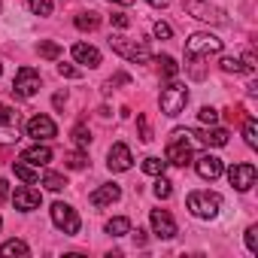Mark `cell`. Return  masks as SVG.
<instances>
[{"label":"cell","instance_id":"d6986e66","mask_svg":"<svg viewBox=\"0 0 258 258\" xmlns=\"http://www.w3.org/2000/svg\"><path fill=\"white\" fill-rule=\"evenodd\" d=\"M22 161L34 164V167H46V164L52 161V149H49L46 143H34V146H28V149L22 152Z\"/></svg>","mask_w":258,"mask_h":258},{"label":"cell","instance_id":"cb8c5ba5","mask_svg":"<svg viewBox=\"0 0 258 258\" xmlns=\"http://www.w3.org/2000/svg\"><path fill=\"white\" fill-rule=\"evenodd\" d=\"M73 25H76L79 31H97V28H100V16H97V13H79V16L73 19Z\"/></svg>","mask_w":258,"mask_h":258},{"label":"cell","instance_id":"ba28073f","mask_svg":"<svg viewBox=\"0 0 258 258\" xmlns=\"http://www.w3.org/2000/svg\"><path fill=\"white\" fill-rule=\"evenodd\" d=\"M52 222H55V228H61L64 234H79V228H82V222H79V216H76V210L70 207V204H64V201H55L52 204Z\"/></svg>","mask_w":258,"mask_h":258},{"label":"cell","instance_id":"7c38bea8","mask_svg":"<svg viewBox=\"0 0 258 258\" xmlns=\"http://www.w3.org/2000/svg\"><path fill=\"white\" fill-rule=\"evenodd\" d=\"M131 164H134V155H131V149H127L124 143H112V146H109V152H106V167H109L112 173L131 170Z\"/></svg>","mask_w":258,"mask_h":258},{"label":"cell","instance_id":"d6a6232c","mask_svg":"<svg viewBox=\"0 0 258 258\" xmlns=\"http://www.w3.org/2000/svg\"><path fill=\"white\" fill-rule=\"evenodd\" d=\"M43 185L49 191H61L67 185V179H64V173H43Z\"/></svg>","mask_w":258,"mask_h":258},{"label":"cell","instance_id":"277c9868","mask_svg":"<svg viewBox=\"0 0 258 258\" xmlns=\"http://www.w3.org/2000/svg\"><path fill=\"white\" fill-rule=\"evenodd\" d=\"M185 103H188V88H185L182 82L170 79L167 88L161 91V112H164V115H179V112L185 109Z\"/></svg>","mask_w":258,"mask_h":258},{"label":"cell","instance_id":"2e32d148","mask_svg":"<svg viewBox=\"0 0 258 258\" xmlns=\"http://www.w3.org/2000/svg\"><path fill=\"white\" fill-rule=\"evenodd\" d=\"M204 146H213V149H219V146H225L228 143V127H216V124H210V127H204V131H191Z\"/></svg>","mask_w":258,"mask_h":258},{"label":"cell","instance_id":"3957f363","mask_svg":"<svg viewBox=\"0 0 258 258\" xmlns=\"http://www.w3.org/2000/svg\"><path fill=\"white\" fill-rule=\"evenodd\" d=\"M109 49H112L115 55H121L124 61H134V64H146V61L152 58V52H149L146 43L127 40V37H121V34H112V37H109Z\"/></svg>","mask_w":258,"mask_h":258},{"label":"cell","instance_id":"ac0fdd59","mask_svg":"<svg viewBox=\"0 0 258 258\" xmlns=\"http://www.w3.org/2000/svg\"><path fill=\"white\" fill-rule=\"evenodd\" d=\"M73 61L82 67H100V52L91 43H76L73 46Z\"/></svg>","mask_w":258,"mask_h":258},{"label":"cell","instance_id":"4316f807","mask_svg":"<svg viewBox=\"0 0 258 258\" xmlns=\"http://www.w3.org/2000/svg\"><path fill=\"white\" fill-rule=\"evenodd\" d=\"M158 64H161V76H164L167 82H170V79H176V73H179V64H176L170 55H161V58H158Z\"/></svg>","mask_w":258,"mask_h":258},{"label":"cell","instance_id":"ee69618b","mask_svg":"<svg viewBox=\"0 0 258 258\" xmlns=\"http://www.w3.org/2000/svg\"><path fill=\"white\" fill-rule=\"evenodd\" d=\"M109 4H118V7H127V4H134V0H109Z\"/></svg>","mask_w":258,"mask_h":258},{"label":"cell","instance_id":"9c48e42d","mask_svg":"<svg viewBox=\"0 0 258 258\" xmlns=\"http://www.w3.org/2000/svg\"><path fill=\"white\" fill-rule=\"evenodd\" d=\"M40 70H34V67H22L19 73H16V82H13V94L16 97H22V100H31L37 91H40Z\"/></svg>","mask_w":258,"mask_h":258},{"label":"cell","instance_id":"52a82bcc","mask_svg":"<svg viewBox=\"0 0 258 258\" xmlns=\"http://www.w3.org/2000/svg\"><path fill=\"white\" fill-rule=\"evenodd\" d=\"M185 13L198 22H207V25H228V16L219 7L207 4V0H185Z\"/></svg>","mask_w":258,"mask_h":258},{"label":"cell","instance_id":"603a6c76","mask_svg":"<svg viewBox=\"0 0 258 258\" xmlns=\"http://www.w3.org/2000/svg\"><path fill=\"white\" fill-rule=\"evenodd\" d=\"M106 234L109 237H124V234H131V222H127L124 216H115L106 222Z\"/></svg>","mask_w":258,"mask_h":258},{"label":"cell","instance_id":"b9f144b4","mask_svg":"<svg viewBox=\"0 0 258 258\" xmlns=\"http://www.w3.org/2000/svg\"><path fill=\"white\" fill-rule=\"evenodd\" d=\"M131 234H134V240H137V246H143V243H146V231H140V228H137V231H131Z\"/></svg>","mask_w":258,"mask_h":258},{"label":"cell","instance_id":"9a60e30c","mask_svg":"<svg viewBox=\"0 0 258 258\" xmlns=\"http://www.w3.org/2000/svg\"><path fill=\"white\" fill-rule=\"evenodd\" d=\"M195 170H198V176L201 179H219L222 173H225V164H222V158H216V155H201V158H195Z\"/></svg>","mask_w":258,"mask_h":258},{"label":"cell","instance_id":"7bdbcfd3","mask_svg":"<svg viewBox=\"0 0 258 258\" xmlns=\"http://www.w3.org/2000/svg\"><path fill=\"white\" fill-rule=\"evenodd\" d=\"M146 4H149V7H155V10H164L170 0H146Z\"/></svg>","mask_w":258,"mask_h":258},{"label":"cell","instance_id":"7a4b0ae2","mask_svg":"<svg viewBox=\"0 0 258 258\" xmlns=\"http://www.w3.org/2000/svg\"><path fill=\"white\" fill-rule=\"evenodd\" d=\"M191 140H195L191 131L176 127V131L170 134V143H167V164H176V167L191 164Z\"/></svg>","mask_w":258,"mask_h":258},{"label":"cell","instance_id":"8fae6325","mask_svg":"<svg viewBox=\"0 0 258 258\" xmlns=\"http://www.w3.org/2000/svg\"><path fill=\"white\" fill-rule=\"evenodd\" d=\"M258 179V170L255 164H231L228 167V182L237 188V191H249Z\"/></svg>","mask_w":258,"mask_h":258},{"label":"cell","instance_id":"5b68a950","mask_svg":"<svg viewBox=\"0 0 258 258\" xmlns=\"http://www.w3.org/2000/svg\"><path fill=\"white\" fill-rule=\"evenodd\" d=\"M222 52V40L213 37V34H191L188 43H185V58H210V55H219Z\"/></svg>","mask_w":258,"mask_h":258},{"label":"cell","instance_id":"ffe728a7","mask_svg":"<svg viewBox=\"0 0 258 258\" xmlns=\"http://www.w3.org/2000/svg\"><path fill=\"white\" fill-rule=\"evenodd\" d=\"M225 73H255V58L252 55H246V58H222V64H219Z\"/></svg>","mask_w":258,"mask_h":258},{"label":"cell","instance_id":"4fadbf2b","mask_svg":"<svg viewBox=\"0 0 258 258\" xmlns=\"http://www.w3.org/2000/svg\"><path fill=\"white\" fill-rule=\"evenodd\" d=\"M149 225H152V234L161 237V240H173L176 237V222L167 210H152L149 213Z\"/></svg>","mask_w":258,"mask_h":258},{"label":"cell","instance_id":"8992f818","mask_svg":"<svg viewBox=\"0 0 258 258\" xmlns=\"http://www.w3.org/2000/svg\"><path fill=\"white\" fill-rule=\"evenodd\" d=\"M22 137V115L0 100V143H16Z\"/></svg>","mask_w":258,"mask_h":258},{"label":"cell","instance_id":"ab89813d","mask_svg":"<svg viewBox=\"0 0 258 258\" xmlns=\"http://www.w3.org/2000/svg\"><path fill=\"white\" fill-rule=\"evenodd\" d=\"M7 198H10V182H7V179H0V204H4Z\"/></svg>","mask_w":258,"mask_h":258},{"label":"cell","instance_id":"44dd1931","mask_svg":"<svg viewBox=\"0 0 258 258\" xmlns=\"http://www.w3.org/2000/svg\"><path fill=\"white\" fill-rule=\"evenodd\" d=\"M0 255H4V258H25V255H31V246L25 240L13 237V240H7L4 246H0Z\"/></svg>","mask_w":258,"mask_h":258},{"label":"cell","instance_id":"60d3db41","mask_svg":"<svg viewBox=\"0 0 258 258\" xmlns=\"http://www.w3.org/2000/svg\"><path fill=\"white\" fill-rule=\"evenodd\" d=\"M64 100H67V91H58V94L52 97V103H55V106H64Z\"/></svg>","mask_w":258,"mask_h":258},{"label":"cell","instance_id":"bcb514c9","mask_svg":"<svg viewBox=\"0 0 258 258\" xmlns=\"http://www.w3.org/2000/svg\"><path fill=\"white\" fill-rule=\"evenodd\" d=\"M0 70H4V64H0Z\"/></svg>","mask_w":258,"mask_h":258},{"label":"cell","instance_id":"d590c367","mask_svg":"<svg viewBox=\"0 0 258 258\" xmlns=\"http://www.w3.org/2000/svg\"><path fill=\"white\" fill-rule=\"evenodd\" d=\"M152 34H155L158 40H170V37H173V28H170L167 22H155V28H152Z\"/></svg>","mask_w":258,"mask_h":258},{"label":"cell","instance_id":"30bf717a","mask_svg":"<svg viewBox=\"0 0 258 258\" xmlns=\"http://www.w3.org/2000/svg\"><path fill=\"white\" fill-rule=\"evenodd\" d=\"M25 134L34 137L37 143H46V140H52L58 134V127H55V121L49 115H34V118L25 121Z\"/></svg>","mask_w":258,"mask_h":258},{"label":"cell","instance_id":"f6af8a7d","mask_svg":"<svg viewBox=\"0 0 258 258\" xmlns=\"http://www.w3.org/2000/svg\"><path fill=\"white\" fill-rule=\"evenodd\" d=\"M0 228H4V219H0Z\"/></svg>","mask_w":258,"mask_h":258},{"label":"cell","instance_id":"e0dca14e","mask_svg":"<svg viewBox=\"0 0 258 258\" xmlns=\"http://www.w3.org/2000/svg\"><path fill=\"white\" fill-rule=\"evenodd\" d=\"M121 198V188L115 185V182H106V185H100V188H94L91 191V207H109V204H115Z\"/></svg>","mask_w":258,"mask_h":258},{"label":"cell","instance_id":"5bb4252c","mask_svg":"<svg viewBox=\"0 0 258 258\" xmlns=\"http://www.w3.org/2000/svg\"><path fill=\"white\" fill-rule=\"evenodd\" d=\"M13 204H16V210H19V213H34V210H40V204H43V195L25 182V185H19V188H16V195H13Z\"/></svg>","mask_w":258,"mask_h":258},{"label":"cell","instance_id":"1f68e13d","mask_svg":"<svg viewBox=\"0 0 258 258\" xmlns=\"http://www.w3.org/2000/svg\"><path fill=\"white\" fill-rule=\"evenodd\" d=\"M37 52H40L43 58H49V61H58V58H61V46H58V43H52V40L40 43V46H37Z\"/></svg>","mask_w":258,"mask_h":258},{"label":"cell","instance_id":"6da1fadb","mask_svg":"<svg viewBox=\"0 0 258 258\" xmlns=\"http://www.w3.org/2000/svg\"><path fill=\"white\" fill-rule=\"evenodd\" d=\"M185 204H188V213H191L195 219L210 222V219H216L219 210H222V195H216V191H191V195L185 198Z\"/></svg>","mask_w":258,"mask_h":258},{"label":"cell","instance_id":"f35d334b","mask_svg":"<svg viewBox=\"0 0 258 258\" xmlns=\"http://www.w3.org/2000/svg\"><path fill=\"white\" fill-rule=\"evenodd\" d=\"M109 22H112V25H115V28H121V31H124V28H127V25H131V19H127V16H124V13H112V16H109Z\"/></svg>","mask_w":258,"mask_h":258},{"label":"cell","instance_id":"7402d4cb","mask_svg":"<svg viewBox=\"0 0 258 258\" xmlns=\"http://www.w3.org/2000/svg\"><path fill=\"white\" fill-rule=\"evenodd\" d=\"M13 173H16L22 182H28V185H34V182L40 179L37 167H34V164H28V161H13Z\"/></svg>","mask_w":258,"mask_h":258},{"label":"cell","instance_id":"83f0119b","mask_svg":"<svg viewBox=\"0 0 258 258\" xmlns=\"http://www.w3.org/2000/svg\"><path fill=\"white\" fill-rule=\"evenodd\" d=\"M64 164H67L70 170H82V167H88V155H85L82 149H76V152L64 155Z\"/></svg>","mask_w":258,"mask_h":258},{"label":"cell","instance_id":"8d00e7d4","mask_svg":"<svg viewBox=\"0 0 258 258\" xmlns=\"http://www.w3.org/2000/svg\"><path fill=\"white\" fill-rule=\"evenodd\" d=\"M137 124H140V140L149 143L152 140V127H149V118L146 115H137Z\"/></svg>","mask_w":258,"mask_h":258},{"label":"cell","instance_id":"f1b7e54d","mask_svg":"<svg viewBox=\"0 0 258 258\" xmlns=\"http://www.w3.org/2000/svg\"><path fill=\"white\" fill-rule=\"evenodd\" d=\"M164 167H167V161H161V158H155V155L143 158V173H149V176H161Z\"/></svg>","mask_w":258,"mask_h":258},{"label":"cell","instance_id":"d4e9b609","mask_svg":"<svg viewBox=\"0 0 258 258\" xmlns=\"http://www.w3.org/2000/svg\"><path fill=\"white\" fill-rule=\"evenodd\" d=\"M70 137H73V143H76V149H88L91 146V131L79 121V124H73V131H70Z\"/></svg>","mask_w":258,"mask_h":258},{"label":"cell","instance_id":"f546056e","mask_svg":"<svg viewBox=\"0 0 258 258\" xmlns=\"http://www.w3.org/2000/svg\"><path fill=\"white\" fill-rule=\"evenodd\" d=\"M152 191H155L158 201H167V198L173 195V185H170V179H164V173H161V176H155V188H152Z\"/></svg>","mask_w":258,"mask_h":258},{"label":"cell","instance_id":"836d02e7","mask_svg":"<svg viewBox=\"0 0 258 258\" xmlns=\"http://www.w3.org/2000/svg\"><path fill=\"white\" fill-rule=\"evenodd\" d=\"M198 118H201L207 127H210V124H219V109H216V106H201Z\"/></svg>","mask_w":258,"mask_h":258},{"label":"cell","instance_id":"484cf974","mask_svg":"<svg viewBox=\"0 0 258 258\" xmlns=\"http://www.w3.org/2000/svg\"><path fill=\"white\" fill-rule=\"evenodd\" d=\"M243 137H246V146L249 149H258V124H255V118H246L243 121Z\"/></svg>","mask_w":258,"mask_h":258},{"label":"cell","instance_id":"4dcf8cb0","mask_svg":"<svg viewBox=\"0 0 258 258\" xmlns=\"http://www.w3.org/2000/svg\"><path fill=\"white\" fill-rule=\"evenodd\" d=\"M28 7H31V13L34 16H40V19H46V16H52V0H28Z\"/></svg>","mask_w":258,"mask_h":258},{"label":"cell","instance_id":"e575fe53","mask_svg":"<svg viewBox=\"0 0 258 258\" xmlns=\"http://www.w3.org/2000/svg\"><path fill=\"white\" fill-rule=\"evenodd\" d=\"M246 249H249L252 255H258V228H255V225L246 228Z\"/></svg>","mask_w":258,"mask_h":258},{"label":"cell","instance_id":"74e56055","mask_svg":"<svg viewBox=\"0 0 258 258\" xmlns=\"http://www.w3.org/2000/svg\"><path fill=\"white\" fill-rule=\"evenodd\" d=\"M58 76H64V79H79L82 73H79L73 64H58Z\"/></svg>","mask_w":258,"mask_h":258}]
</instances>
